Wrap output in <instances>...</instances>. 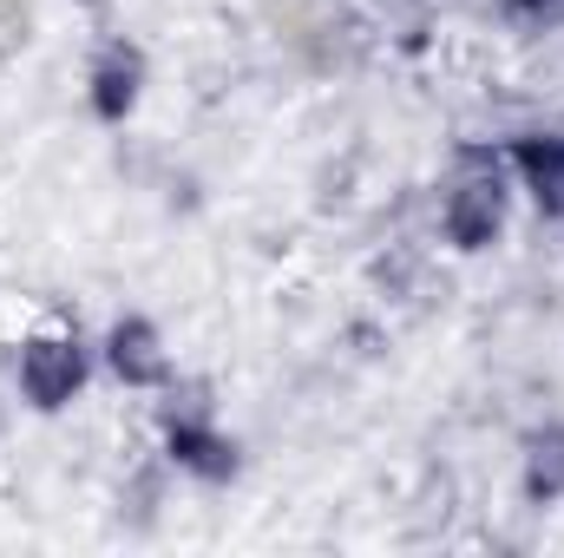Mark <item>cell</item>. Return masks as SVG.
I'll return each mask as SVG.
<instances>
[{
	"label": "cell",
	"mask_w": 564,
	"mask_h": 558,
	"mask_svg": "<svg viewBox=\"0 0 564 558\" xmlns=\"http://www.w3.org/2000/svg\"><path fill=\"white\" fill-rule=\"evenodd\" d=\"M79 382H86V355L66 335H46V342H33L20 355V395L33 408H66L79 395Z\"/></svg>",
	"instance_id": "cell-1"
},
{
	"label": "cell",
	"mask_w": 564,
	"mask_h": 558,
	"mask_svg": "<svg viewBox=\"0 0 564 558\" xmlns=\"http://www.w3.org/2000/svg\"><path fill=\"white\" fill-rule=\"evenodd\" d=\"M440 217H446V237H453L459 250H479V244H492V237H499V224H506V191H499V171L453 184Z\"/></svg>",
	"instance_id": "cell-2"
},
{
	"label": "cell",
	"mask_w": 564,
	"mask_h": 558,
	"mask_svg": "<svg viewBox=\"0 0 564 558\" xmlns=\"http://www.w3.org/2000/svg\"><path fill=\"white\" fill-rule=\"evenodd\" d=\"M106 362L126 375V382H164V348H158V329L144 315H126L112 335H106Z\"/></svg>",
	"instance_id": "cell-3"
},
{
	"label": "cell",
	"mask_w": 564,
	"mask_h": 558,
	"mask_svg": "<svg viewBox=\"0 0 564 558\" xmlns=\"http://www.w3.org/2000/svg\"><path fill=\"white\" fill-rule=\"evenodd\" d=\"M512 164L545 211H564V139H525L512 151Z\"/></svg>",
	"instance_id": "cell-4"
},
{
	"label": "cell",
	"mask_w": 564,
	"mask_h": 558,
	"mask_svg": "<svg viewBox=\"0 0 564 558\" xmlns=\"http://www.w3.org/2000/svg\"><path fill=\"white\" fill-rule=\"evenodd\" d=\"M139 53H126V46H112L106 53V66L93 73V106H99V119H126L132 112V99H139Z\"/></svg>",
	"instance_id": "cell-5"
},
{
	"label": "cell",
	"mask_w": 564,
	"mask_h": 558,
	"mask_svg": "<svg viewBox=\"0 0 564 558\" xmlns=\"http://www.w3.org/2000/svg\"><path fill=\"white\" fill-rule=\"evenodd\" d=\"M171 453H177L191 473H204V480H224V473L237 466V460H230V447H224V440H217L204 420H184V427L171 433Z\"/></svg>",
	"instance_id": "cell-6"
},
{
	"label": "cell",
	"mask_w": 564,
	"mask_h": 558,
	"mask_svg": "<svg viewBox=\"0 0 564 558\" xmlns=\"http://www.w3.org/2000/svg\"><path fill=\"white\" fill-rule=\"evenodd\" d=\"M525 493H532V500H558L564 493V427L532 433V453H525Z\"/></svg>",
	"instance_id": "cell-7"
}]
</instances>
